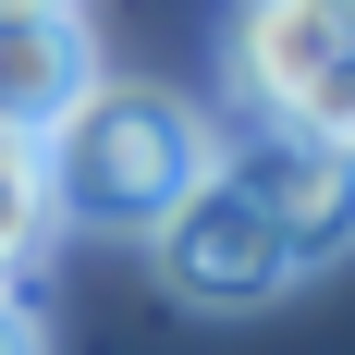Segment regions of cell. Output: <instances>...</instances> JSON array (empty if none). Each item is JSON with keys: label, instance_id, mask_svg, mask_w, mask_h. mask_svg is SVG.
Wrapping results in <instances>:
<instances>
[{"label": "cell", "instance_id": "6", "mask_svg": "<svg viewBox=\"0 0 355 355\" xmlns=\"http://www.w3.org/2000/svg\"><path fill=\"white\" fill-rule=\"evenodd\" d=\"M62 245V196H49V147L0 135V294L25 282L37 257Z\"/></svg>", "mask_w": 355, "mask_h": 355}, {"label": "cell", "instance_id": "5", "mask_svg": "<svg viewBox=\"0 0 355 355\" xmlns=\"http://www.w3.org/2000/svg\"><path fill=\"white\" fill-rule=\"evenodd\" d=\"M245 172H257V196H270V220H282V245H294V282L331 270V257H343V220H355V159H343V135H257Z\"/></svg>", "mask_w": 355, "mask_h": 355}, {"label": "cell", "instance_id": "4", "mask_svg": "<svg viewBox=\"0 0 355 355\" xmlns=\"http://www.w3.org/2000/svg\"><path fill=\"white\" fill-rule=\"evenodd\" d=\"M98 86H110V73H98V49H86L73 12H12V25H0V135L49 147Z\"/></svg>", "mask_w": 355, "mask_h": 355}, {"label": "cell", "instance_id": "1", "mask_svg": "<svg viewBox=\"0 0 355 355\" xmlns=\"http://www.w3.org/2000/svg\"><path fill=\"white\" fill-rule=\"evenodd\" d=\"M220 135L209 110H184L172 86H98L49 135V196H62V233H159V220L209 184Z\"/></svg>", "mask_w": 355, "mask_h": 355}, {"label": "cell", "instance_id": "2", "mask_svg": "<svg viewBox=\"0 0 355 355\" xmlns=\"http://www.w3.org/2000/svg\"><path fill=\"white\" fill-rule=\"evenodd\" d=\"M343 12L355 0H245L233 12V49H220V73H233V98L270 123V135H343Z\"/></svg>", "mask_w": 355, "mask_h": 355}, {"label": "cell", "instance_id": "8", "mask_svg": "<svg viewBox=\"0 0 355 355\" xmlns=\"http://www.w3.org/2000/svg\"><path fill=\"white\" fill-rule=\"evenodd\" d=\"M12 12H73V0H0V25H12Z\"/></svg>", "mask_w": 355, "mask_h": 355}, {"label": "cell", "instance_id": "3", "mask_svg": "<svg viewBox=\"0 0 355 355\" xmlns=\"http://www.w3.org/2000/svg\"><path fill=\"white\" fill-rule=\"evenodd\" d=\"M147 245H159V282H172L184 306H270V294L294 282V245H282V220H270V196H257L245 159H209V184H196Z\"/></svg>", "mask_w": 355, "mask_h": 355}, {"label": "cell", "instance_id": "7", "mask_svg": "<svg viewBox=\"0 0 355 355\" xmlns=\"http://www.w3.org/2000/svg\"><path fill=\"white\" fill-rule=\"evenodd\" d=\"M0 355H49V343H37V319H25V294H0Z\"/></svg>", "mask_w": 355, "mask_h": 355}]
</instances>
